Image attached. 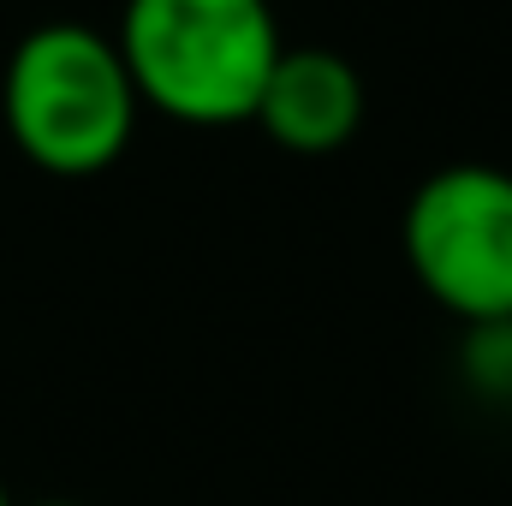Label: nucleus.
<instances>
[{"label":"nucleus","instance_id":"obj_5","mask_svg":"<svg viewBox=\"0 0 512 506\" xmlns=\"http://www.w3.org/2000/svg\"><path fill=\"white\" fill-rule=\"evenodd\" d=\"M36 506H78V501H36Z\"/></svg>","mask_w":512,"mask_h":506},{"label":"nucleus","instance_id":"obj_2","mask_svg":"<svg viewBox=\"0 0 512 506\" xmlns=\"http://www.w3.org/2000/svg\"><path fill=\"white\" fill-rule=\"evenodd\" d=\"M137 84L114 36L54 18L36 24L0 78V120L30 167L54 179H96L126 155L137 131Z\"/></svg>","mask_w":512,"mask_h":506},{"label":"nucleus","instance_id":"obj_3","mask_svg":"<svg viewBox=\"0 0 512 506\" xmlns=\"http://www.w3.org/2000/svg\"><path fill=\"white\" fill-rule=\"evenodd\" d=\"M411 280L465 328L512 322V173L489 161L435 167L399 221Z\"/></svg>","mask_w":512,"mask_h":506},{"label":"nucleus","instance_id":"obj_4","mask_svg":"<svg viewBox=\"0 0 512 506\" xmlns=\"http://www.w3.org/2000/svg\"><path fill=\"white\" fill-rule=\"evenodd\" d=\"M364 78L346 54L334 48H286L262 84L256 120L268 143L292 149V155H334L346 149L364 126Z\"/></svg>","mask_w":512,"mask_h":506},{"label":"nucleus","instance_id":"obj_1","mask_svg":"<svg viewBox=\"0 0 512 506\" xmlns=\"http://www.w3.org/2000/svg\"><path fill=\"white\" fill-rule=\"evenodd\" d=\"M114 48L137 102L197 131L251 126L286 54L268 0H126Z\"/></svg>","mask_w":512,"mask_h":506},{"label":"nucleus","instance_id":"obj_6","mask_svg":"<svg viewBox=\"0 0 512 506\" xmlns=\"http://www.w3.org/2000/svg\"><path fill=\"white\" fill-rule=\"evenodd\" d=\"M0 506H12V495H6V483H0Z\"/></svg>","mask_w":512,"mask_h":506}]
</instances>
